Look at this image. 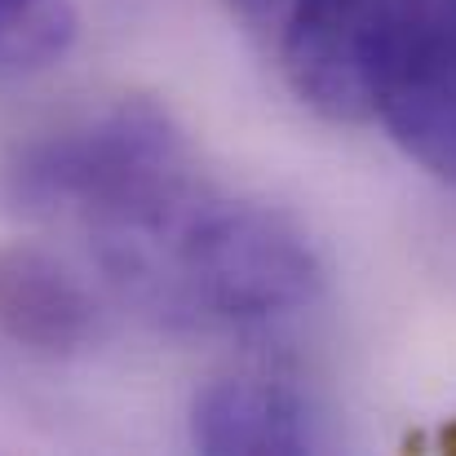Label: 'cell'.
Segmentation results:
<instances>
[{
	"mask_svg": "<svg viewBox=\"0 0 456 456\" xmlns=\"http://www.w3.org/2000/svg\"><path fill=\"white\" fill-rule=\"evenodd\" d=\"M191 439L213 456H289L319 448V417L275 377H222L191 408Z\"/></svg>",
	"mask_w": 456,
	"mask_h": 456,
	"instance_id": "cell-5",
	"label": "cell"
},
{
	"mask_svg": "<svg viewBox=\"0 0 456 456\" xmlns=\"http://www.w3.org/2000/svg\"><path fill=\"white\" fill-rule=\"evenodd\" d=\"M359 120L456 182V0H390L359 85Z\"/></svg>",
	"mask_w": 456,
	"mask_h": 456,
	"instance_id": "cell-3",
	"label": "cell"
},
{
	"mask_svg": "<svg viewBox=\"0 0 456 456\" xmlns=\"http://www.w3.org/2000/svg\"><path fill=\"white\" fill-rule=\"evenodd\" d=\"M76 40L71 0H0V71H40Z\"/></svg>",
	"mask_w": 456,
	"mask_h": 456,
	"instance_id": "cell-6",
	"label": "cell"
},
{
	"mask_svg": "<svg viewBox=\"0 0 456 456\" xmlns=\"http://www.w3.org/2000/svg\"><path fill=\"white\" fill-rule=\"evenodd\" d=\"M0 332L36 354H76L98 341L102 305L67 262L13 244L0 253Z\"/></svg>",
	"mask_w": 456,
	"mask_h": 456,
	"instance_id": "cell-4",
	"label": "cell"
},
{
	"mask_svg": "<svg viewBox=\"0 0 456 456\" xmlns=\"http://www.w3.org/2000/svg\"><path fill=\"white\" fill-rule=\"evenodd\" d=\"M116 275L173 319L226 328L297 314L323 289L305 231L253 200H191L159 240L116 262Z\"/></svg>",
	"mask_w": 456,
	"mask_h": 456,
	"instance_id": "cell-2",
	"label": "cell"
},
{
	"mask_svg": "<svg viewBox=\"0 0 456 456\" xmlns=\"http://www.w3.org/2000/svg\"><path fill=\"white\" fill-rule=\"evenodd\" d=\"M231 4H240V9H248V13H262V9H275L280 0H231Z\"/></svg>",
	"mask_w": 456,
	"mask_h": 456,
	"instance_id": "cell-7",
	"label": "cell"
},
{
	"mask_svg": "<svg viewBox=\"0 0 456 456\" xmlns=\"http://www.w3.org/2000/svg\"><path fill=\"white\" fill-rule=\"evenodd\" d=\"M4 186L27 217L98 240L111 266L159 240L195 200L191 147L147 98L111 102L31 138L13 155Z\"/></svg>",
	"mask_w": 456,
	"mask_h": 456,
	"instance_id": "cell-1",
	"label": "cell"
}]
</instances>
